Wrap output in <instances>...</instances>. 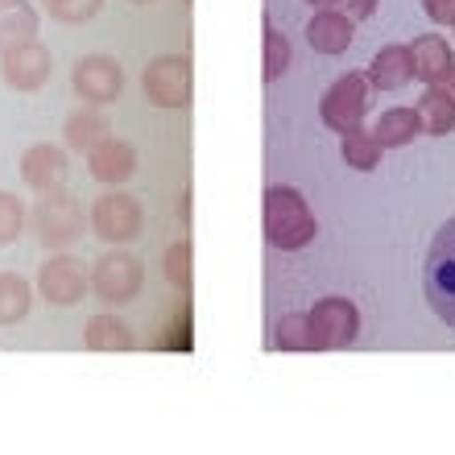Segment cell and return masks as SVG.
<instances>
[{
  "label": "cell",
  "mask_w": 455,
  "mask_h": 455,
  "mask_svg": "<svg viewBox=\"0 0 455 455\" xmlns=\"http://www.w3.org/2000/svg\"><path fill=\"white\" fill-rule=\"evenodd\" d=\"M261 228H265V240L282 252H299L307 249L319 232L315 224V212L307 204V195L290 182H269L261 195Z\"/></svg>",
  "instance_id": "6da1fadb"
},
{
  "label": "cell",
  "mask_w": 455,
  "mask_h": 455,
  "mask_svg": "<svg viewBox=\"0 0 455 455\" xmlns=\"http://www.w3.org/2000/svg\"><path fill=\"white\" fill-rule=\"evenodd\" d=\"M29 224H34L37 240L50 252H62L87 236L92 220H87L79 199H71V195H62V191H50V195H37L34 212H29Z\"/></svg>",
  "instance_id": "7a4b0ae2"
},
{
  "label": "cell",
  "mask_w": 455,
  "mask_h": 455,
  "mask_svg": "<svg viewBox=\"0 0 455 455\" xmlns=\"http://www.w3.org/2000/svg\"><path fill=\"white\" fill-rule=\"evenodd\" d=\"M37 299L46 302V307H59V311H71V307H79V302L92 294V265L79 261L75 252H54V257H46L42 261V269H37Z\"/></svg>",
  "instance_id": "3957f363"
},
{
  "label": "cell",
  "mask_w": 455,
  "mask_h": 455,
  "mask_svg": "<svg viewBox=\"0 0 455 455\" xmlns=\"http://www.w3.org/2000/svg\"><path fill=\"white\" fill-rule=\"evenodd\" d=\"M141 92L154 108H166V112L187 108L195 96L191 59L187 54H157V59H149L141 71Z\"/></svg>",
  "instance_id": "277c9868"
},
{
  "label": "cell",
  "mask_w": 455,
  "mask_h": 455,
  "mask_svg": "<svg viewBox=\"0 0 455 455\" xmlns=\"http://www.w3.org/2000/svg\"><path fill=\"white\" fill-rule=\"evenodd\" d=\"M145 290V265L132 257L129 249L112 244V252H104L92 265V294L104 307H124Z\"/></svg>",
  "instance_id": "5b68a950"
},
{
  "label": "cell",
  "mask_w": 455,
  "mask_h": 455,
  "mask_svg": "<svg viewBox=\"0 0 455 455\" xmlns=\"http://www.w3.org/2000/svg\"><path fill=\"white\" fill-rule=\"evenodd\" d=\"M87 220H92V232H96L104 244H132L145 228V207H141V199H132L129 191L108 187V191L92 204Z\"/></svg>",
  "instance_id": "8992f818"
},
{
  "label": "cell",
  "mask_w": 455,
  "mask_h": 455,
  "mask_svg": "<svg viewBox=\"0 0 455 455\" xmlns=\"http://www.w3.org/2000/svg\"><path fill=\"white\" fill-rule=\"evenodd\" d=\"M369 92H372L369 75L344 71L323 92V100H319V120L331 132H347V129H356V124H364V116H369Z\"/></svg>",
  "instance_id": "52a82bcc"
},
{
  "label": "cell",
  "mask_w": 455,
  "mask_h": 455,
  "mask_svg": "<svg viewBox=\"0 0 455 455\" xmlns=\"http://www.w3.org/2000/svg\"><path fill=\"white\" fill-rule=\"evenodd\" d=\"M427 302L447 327H455V220L439 228L427 257Z\"/></svg>",
  "instance_id": "ba28073f"
},
{
  "label": "cell",
  "mask_w": 455,
  "mask_h": 455,
  "mask_svg": "<svg viewBox=\"0 0 455 455\" xmlns=\"http://www.w3.org/2000/svg\"><path fill=\"white\" fill-rule=\"evenodd\" d=\"M50 71H54V54L42 37H25V42H12V46L0 50V79L12 87V92H37L46 87Z\"/></svg>",
  "instance_id": "9c48e42d"
},
{
  "label": "cell",
  "mask_w": 455,
  "mask_h": 455,
  "mask_svg": "<svg viewBox=\"0 0 455 455\" xmlns=\"http://www.w3.org/2000/svg\"><path fill=\"white\" fill-rule=\"evenodd\" d=\"M311 336L319 352H336V347H352L360 336V307L344 294H327L311 307Z\"/></svg>",
  "instance_id": "30bf717a"
},
{
  "label": "cell",
  "mask_w": 455,
  "mask_h": 455,
  "mask_svg": "<svg viewBox=\"0 0 455 455\" xmlns=\"http://www.w3.org/2000/svg\"><path fill=\"white\" fill-rule=\"evenodd\" d=\"M71 92L84 104L108 108V104L120 100V92H124V67L112 54H84L71 67Z\"/></svg>",
  "instance_id": "8fae6325"
},
{
  "label": "cell",
  "mask_w": 455,
  "mask_h": 455,
  "mask_svg": "<svg viewBox=\"0 0 455 455\" xmlns=\"http://www.w3.org/2000/svg\"><path fill=\"white\" fill-rule=\"evenodd\" d=\"M71 179V149L54 141H37L21 154V182L34 195L62 191Z\"/></svg>",
  "instance_id": "7c38bea8"
},
{
  "label": "cell",
  "mask_w": 455,
  "mask_h": 455,
  "mask_svg": "<svg viewBox=\"0 0 455 455\" xmlns=\"http://www.w3.org/2000/svg\"><path fill=\"white\" fill-rule=\"evenodd\" d=\"M352 37H356V21L347 17L344 9H315V17L307 21V42H311L315 54H327V59H336L352 46Z\"/></svg>",
  "instance_id": "4fadbf2b"
},
{
  "label": "cell",
  "mask_w": 455,
  "mask_h": 455,
  "mask_svg": "<svg viewBox=\"0 0 455 455\" xmlns=\"http://www.w3.org/2000/svg\"><path fill=\"white\" fill-rule=\"evenodd\" d=\"M87 170H92V179L104 182V187H120V182H129L137 174V149L129 141H120V137H104V141L87 154Z\"/></svg>",
  "instance_id": "5bb4252c"
},
{
  "label": "cell",
  "mask_w": 455,
  "mask_h": 455,
  "mask_svg": "<svg viewBox=\"0 0 455 455\" xmlns=\"http://www.w3.org/2000/svg\"><path fill=\"white\" fill-rule=\"evenodd\" d=\"M410 50H414V79H422L427 87L435 84H447L455 71V46L451 37L443 34H422L410 42Z\"/></svg>",
  "instance_id": "9a60e30c"
},
{
  "label": "cell",
  "mask_w": 455,
  "mask_h": 455,
  "mask_svg": "<svg viewBox=\"0 0 455 455\" xmlns=\"http://www.w3.org/2000/svg\"><path fill=\"white\" fill-rule=\"evenodd\" d=\"M104 137H112V124H108V116H104V108H96V104H79L71 116L62 120V145H67L71 154L87 157Z\"/></svg>",
  "instance_id": "2e32d148"
},
{
  "label": "cell",
  "mask_w": 455,
  "mask_h": 455,
  "mask_svg": "<svg viewBox=\"0 0 455 455\" xmlns=\"http://www.w3.org/2000/svg\"><path fill=\"white\" fill-rule=\"evenodd\" d=\"M369 87L372 92H402L414 79V50L410 46H381L369 62Z\"/></svg>",
  "instance_id": "e0dca14e"
},
{
  "label": "cell",
  "mask_w": 455,
  "mask_h": 455,
  "mask_svg": "<svg viewBox=\"0 0 455 455\" xmlns=\"http://www.w3.org/2000/svg\"><path fill=\"white\" fill-rule=\"evenodd\" d=\"M84 347L87 352H132L137 347V331L116 311H100L84 323Z\"/></svg>",
  "instance_id": "ac0fdd59"
},
{
  "label": "cell",
  "mask_w": 455,
  "mask_h": 455,
  "mask_svg": "<svg viewBox=\"0 0 455 455\" xmlns=\"http://www.w3.org/2000/svg\"><path fill=\"white\" fill-rule=\"evenodd\" d=\"M372 132H377V141H381L385 149H406V145H414L422 137V116H419V108L397 104V108H389V112L377 116Z\"/></svg>",
  "instance_id": "d6986e66"
},
{
  "label": "cell",
  "mask_w": 455,
  "mask_h": 455,
  "mask_svg": "<svg viewBox=\"0 0 455 455\" xmlns=\"http://www.w3.org/2000/svg\"><path fill=\"white\" fill-rule=\"evenodd\" d=\"M37 290L29 286V277L12 274V269H0V327H17L29 319L34 311Z\"/></svg>",
  "instance_id": "ffe728a7"
},
{
  "label": "cell",
  "mask_w": 455,
  "mask_h": 455,
  "mask_svg": "<svg viewBox=\"0 0 455 455\" xmlns=\"http://www.w3.org/2000/svg\"><path fill=\"white\" fill-rule=\"evenodd\" d=\"M414 108H419V116H422V132H427V137H447V132L455 129V96L447 92V84L427 87Z\"/></svg>",
  "instance_id": "44dd1931"
},
{
  "label": "cell",
  "mask_w": 455,
  "mask_h": 455,
  "mask_svg": "<svg viewBox=\"0 0 455 455\" xmlns=\"http://www.w3.org/2000/svg\"><path fill=\"white\" fill-rule=\"evenodd\" d=\"M381 154H385V145L377 141V132L364 129V124L339 132V157H344L352 170H360V174H372V170L381 166Z\"/></svg>",
  "instance_id": "7402d4cb"
},
{
  "label": "cell",
  "mask_w": 455,
  "mask_h": 455,
  "mask_svg": "<svg viewBox=\"0 0 455 455\" xmlns=\"http://www.w3.org/2000/svg\"><path fill=\"white\" fill-rule=\"evenodd\" d=\"M37 21H42V9L34 0H0V50L37 37Z\"/></svg>",
  "instance_id": "603a6c76"
},
{
  "label": "cell",
  "mask_w": 455,
  "mask_h": 455,
  "mask_svg": "<svg viewBox=\"0 0 455 455\" xmlns=\"http://www.w3.org/2000/svg\"><path fill=\"white\" fill-rule=\"evenodd\" d=\"M274 347L277 352H319L311 336V315L307 311H290L277 319L274 327Z\"/></svg>",
  "instance_id": "cb8c5ba5"
},
{
  "label": "cell",
  "mask_w": 455,
  "mask_h": 455,
  "mask_svg": "<svg viewBox=\"0 0 455 455\" xmlns=\"http://www.w3.org/2000/svg\"><path fill=\"white\" fill-rule=\"evenodd\" d=\"M162 277H166L179 294L191 290V240L187 236H179L174 244H166V252H162Z\"/></svg>",
  "instance_id": "d4e9b609"
},
{
  "label": "cell",
  "mask_w": 455,
  "mask_h": 455,
  "mask_svg": "<svg viewBox=\"0 0 455 455\" xmlns=\"http://www.w3.org/2000/svg\"><path fill=\"white\" fill-rule=\"evenodd\" d=\"M290 62H294V42H290L282 29L265 25V79H269V84L282 79V75L290 71Z\"/></svg>",
  "instance_id": "484cf974"
},
{
  "label": "cell",
  "mask_w": 455,
  "mask_h": 455,
  "mask_svg": "<svg viewBox=\"0 0 455 455\" xmlns=\"http://www.w3.org/2000/svg\"><path fill=\"white\" fill-rule=\"evenodd\" d=\"M25 224H29V207L21 204V195L0 191V249L17 244V236L25 232Z\"/></svg>",
  "instance_id": "4316f807"
},
{
  "label": "cell",
  "mask_w": 455,
  "mask_h": 455,
  "mask_svg": "<svg viewBox=\"0 0 455 455\" xmlns=\"http://www.w3.org/2000/svg\"><path fill=\"white\" fill-rule=\"evenodd\" d=\"M42 12L59 25H84L104 12V0H42Z\"/></svg>",
  "instance_id": "83f0119b"
},
{
  "label": "cell",
  "mask_w": 455,
  "mask_h": 455,
  "mask_svg": "<svg viewBox=\"0 0 455 455\" xmlns=\"http://www.w3.org/2000/svg\"><path fill=\"white\" fill-rule=\"evenodd\" d=\"M422 12L435 25H451L455 21V0H422Z\"/></svg>",
  "instance_id": "f1b7e54d"
},
{
  "label": "cell",
  "mask_w": 455,
  "mask_h": 455,
  "mask_svg": "<svg viewBox=\"0 0 455 455\" xmlns=\"http://www.w3.org/2000/svg\"><path fill=\"white\" fill-rule=\"evenodd\" d=\"M377 4H381V0H344L339 9H344L352 21H369L372 12H377Z\"/></svg>",
  "instance_id": "f546056e"
},
{
  "label": "cell",
  "mask_w": 455,
  "mask_h": 455,
  "mask_svg": "<svg viewBox=\"0 0 455 455\" xmlns=\"http://www.w3.org/2000/svg\"><path fill=\"white\" fill-rule=\"evenodd\" d=\"M311 9H336V4H344V0H307Z\"/></svg>",
  "instance_id": "4dcf8cb0"
},
{
  "label": "cell",
  "mask_w": 455,
  "mask_h": 455,
  "mask_svg": "<svg viewBox=\"0 0 455 455\" xmlns=\"http://www.w3.org/2000/svg\"><path fill=\"white\" fill-rule=\"evenodd\" d=\"M447 92H451V96H455V71H451V79H447Z\"/></svg>",
  "instance_id": "1f68e13d"
},
{
  "label": "cell",
  "mask_w": 455,
  "mask_h": 455,
  "mask_svg": "<svg viewBox=\"0 0 455 455\" xmlns=\"http://www.w3.org/2000/svg\"><path fill=\"white\" fill-rule=\"evenodd\" d=\"M129 4H154V0H129Z\"/></svg>",
  "instance_id": "d6a6232c"
},
{
  "label": "cell",
  "mask_w": 455,
  "mask_h": 455,
  "mask_svg": "<svg viewBox=\"0 0 455 455\" xmlns=\"http://www.w3.org/2000/svg\"><path fill=\"white\" fill-rule=\"evenodd\" d=\"M451 29H455V21H451Z\"/></svg>",
  "instance_id": "836d02e7"
}]
</instances>
